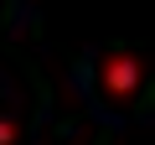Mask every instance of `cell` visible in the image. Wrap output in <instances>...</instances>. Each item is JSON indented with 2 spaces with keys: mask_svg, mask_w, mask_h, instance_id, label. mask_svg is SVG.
<instances>
[{
  "mask_svg": "<svg viewBox=\"0 0 155 145\" xmlns=\"http://www.w3.org/2000/svg\"><path fill=\"white\" fill-rule=\"evenodd\" d=\"M21 140V124L16 119H5V114H0V145H16Z\"/></svg>",
  "mask_w": 155,
  "mask_h": 145,
  "instance_id": "cell-2",
  "label": "cell"
},
{
  "mask_svg": "<svg viewBox=\"0 0 155 145\" xmlns=\"http://www.w3.org/2000/svg\"><path fill=\"white\" fill-rule=\"evenodd\" d=\"M140 83H145V57H134L129 47L104 52V62H98V72H93V88H98V99H104L109 109H129V104L140 99Z\"/></svg>",
  "mask_w": 155,
  "mask_h": 145,
  "instance_id": "cell-1",
  "label": "cell"
}]
</instances>
